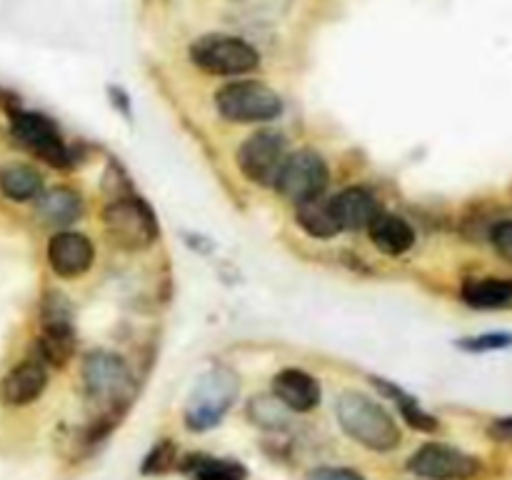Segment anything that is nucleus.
Here are the masks:
<instances>
[{
    "mask_svg": "<svg viewBox=\"0 0 512 480\" xmlns=\"http://www.w3.org/2000/svg\"><path fill=\"white\" fill-rule=\"evenodd\" d=\"M83 385L90 403L100 410V418L88 435V443H98V438L108 435L110 428L120 423V415L133 398V378L123 358L108 350H95L83 363Z\"/></svg>",
    "mask_w": 512,
    "mask_h": 480,
    "instance_id": "nucleus-1",
    "label": "nucleus"
},
{
    "mask_svg": "<svg viewBox=\"0 0 512 480\" xmlns=\"http://www.w3.org/2000/svg\"><path fill=\"white\" fill-rule=\"evenodd\" d=\"M335 413H338L340 428L355 443H360L368 450L388 453V450L398 448L400 440H403L393 415L383 405L375 403L373 398H368L363 393L348 390V393L340 395L338 405H335Z\"/></svg>",
    "mask_w": 512,
    "mask_h": 480,
    "instance_id": "nucleus-2",
    "label": "nucleus"
},
{
    "mask_svg": "<svg viewBox=\"0 0 512 480\" xmlns=\"http://www.w3.org/2000/svg\"><path fill=\"white\" fill-rule=\"evenodd\" d=\"M240 393V380L225 365H213L208 373L200 375L198 385L190 393L185 405V425L188 430L203 433L215 428L223 420V415L233 408L235 398Z\"/></svg>",
    "mask_w": 512,
    "mask_h": 480,
    "instance_id": "nucleus-3",
    "label": "nucleus"
},
{
    "mask_svg": "<svg viewBox=\"0 0 512 480\" xmlns=\"http://www.w3.org/2000/svg\"><path fill=\"white\" fill-rule=\"evenodd\" d=\"M110 243L123 250H145L158 240V218L138 195H115L103 210Z\"/></svg>",
    "mask_w": 512,
    "mask_h": 480,
    "instance_id": "nucleus-4",
    "label": "nucleus"
},
{
    "mask_svg": "<svg viewBox=\"0 0 512 480\" xmlns=\"http://www.w3.org/2000/svg\"><path fill=\"white\" fill-rule=\"evenodd\" d=\"M215 108L230 123H265L283 113V100L265 83L238 80L228 83L215 95Z\"/></svg>",
    "mask_w": 512,
    "mask_h": 480,
    "instance_id": "nucleus-5",
    "label": "nucleus"
},
{
    "mask_svg": "<svg viewBox=\"0 0 512 480\" xmlns=\"http://www.w3.org/2000/svg\"><path fill=\"white\" fill-rule=\"evenodd\" d=\"M190 60L210 75H245L260 65V53L243 38L210 33L190 45Z\"/></svg>",
    "mask_w": 512,
    "mask_h": 480,
    "instance_id": "nucleus-6",
    "label": "nucleus"
},
{
    "mask_svg": "<svg viewBox=\"0 0 512 480\" xmlns=\"http://www.w3.org/2000/svg\"><path fill=\"white\" fill-rule=\"evenodd\" d=\"M328 180L330 170L323 155L315 153V150L310 148H303L295 150L293 155H288L275 188H278L280 195L288 198L290 203L300 205L308 203V200L320 198L323 190L328 188Z\"/></svg>",
    "mask_w": 512,
    "mask_h": 480,
    "instance_id": "nucleus-7",
    "label": "nucleus"
},
{
    "mask_svg": "<svg viewBox=\"0 0 512 480\" xmlns=\"http://www.w3.org/2000/svg\"><path fill=\"white\" fill-rule=\"evenodd\" d=\"M10 130L25 150L38 155L48 165H55V168L70 165L68 145H65L63 135L55 128L53 120L45 118V115L33 113V110H15L10 115Z\"/></svg>",
    "mask_w": 512,
    "mask_h": 480,
    "instance_id": "nucleus-8",
    "label": "nucleus"
},
{
    "mask_svg": "<svg viewBox=\"0 0 512 480\" xmlns=\"http://www.w3.org/2000/svg\"><path fill=\"white\" fill-rule=\"evenodd\" d=\"M285 160H288L285 138L275 130H258L238 150V165L245 178L265 188L278 183Z\"/></svg>",
    "mask_w": 512,
    "mask_h": 480,
    "instance_id": "nucleus-9",
    "label": "nucleus"
},
{
    "mask_svg": "<svg viewBox=\"0 0 512 480\" xmlns=\"http://www.w3.org/2000/svg\"><path fill=\"white\" fill-rule=\"evenodd\" d=\"M410 473L430 480H470L478 475L480 460L445 443H428L408 460Z\"/></svg>",
    "mask_w": 512,
    "mask_h": 480,
    "instance_id": "nucleus-10",
    "label": "nucleus"
},
{
    "mask_svg": "<svg viewBox=\"0 0 512 480\" xmlns=\"http://www.w3.org/2000/svg\"><path fill=\"white\" fill-rule=\"evenodd\" d=\"M95 260V248L83 233L75 230H63L53 235L48 243V263L55 275L60 278H80L88 273Z\"/></svg>",
    "mask_w": 512,
    "mask_h": 480,
    "instance_id": "nucleus-11",
    "label": "nucleus"
},
{
    "mask_svg": "<svg viewBox=\"0 0 512 480\" xmlns=\"http://www.w3.org/2000/svg\"><path fill=\"white\" fill-rule=\"evenodd\" d=\"M273 398L290 413H310L320 405V383L300 368H285L273 378Z\"/></svg>",
    "mask_w": 512,
    "mask_h": 480,
    "instance_id": "nucleus-12",
    "label": "nucleus"
},
{
    "mask_svg": "<svg viewBox=\"0 0 512 480\" xmlns=\"http://www.w3.org/2000/svg\"><path fill=\"white\" fill-rule=\"evenodd\" d=\"M45 385H48V373L40 363L28 360V363H20L10 370L8 375L0 383V398L8 405H30L33 400H38L43 395Z\"/></svg>",
    "mask_w": 512,
    "mask_h": 480,
    "instance_id": "nucleus-13",
    "label": "nucleus"
},
{
    "mask_svg": "<svg viewBox=\"0 0 512 480\" xmlns=\"http://www.w3.org/2000/svg\"><path fill=\"white\" fill-rule=\"evenodd\" d=\"M330 203H333V213L338 218L340 230L370 228V223L380 215L378 200L365 188L343 190L335 198H330Z\"/></svg>",
    "mask_w": 512,
    "mask_h": 480,
    "instance_id": "nucleus-14",
    "label": "nucleus"
},
{
    "mask_svg": "<svg viewBox=\"0 0 512 480\" xmlns=\"http://www.w3.org/2000/svg\"><path fill=\"white\" fill-rule=\"evenodd\" d=\"M370 240L375 248L385 255H403L413 248L415 243V230L410 223L400 215L380 213L378 218L370 223Z\"/></svg>",
    "mask_w": 512,
    "mask_h": 480,
    "instance_id": "nucleus-15",
    "label": "nucleus"
},
{
    "mask_svg": "<svg viewBox=\"0 0 512 480\" xmlns=\"http://www.w3.org/2000/svg\"><path fill=\"white\" fill-rule=\"evenodd\" d=\"M83 215V198L70 188H53L38 198V218L48 225H65L75 223Z\"/></svg>",
    "mask_w": 512,
    "mask_h": 480,
    "instance_id": "nucleus-16",
    "label": "nucleus"
},
{
    "mask_svg": "<svg viewBox=\"0 0 512 480\" xmlns=\"http://www.w3.org/2000/svg\"><path fill=\"white\" fill-rule=\"evenodd\" d=\"M190 480H245L248 470L233 458H215V455L195 453L188 455L180 465Z\"/></svg>",
    "mask_w": 512,
    "mask_h": 480,
    "instance_id": "nucleus-17",
    "label": "nucleus"
},
{
    "mask_svg": "<svg viewBox=\"0 0 512 480\" xmlns=\"http://www.w3.org/2000/svg\"><path fill=\"white\" fill-rule=\"evenodd\" d=\"M463 300L470 308L500 310L512 305V283L500 278H473L465 280Z\"/></svg>",
    "mask_w": 512,
    "mask_h": 480,
    "instance_id": "nucleus-18",
    "label": "nucleus"
},
{
    "mask_svg": "<svg viewBox=\"0 0 512 480\" xmlns=\"http://www.w3.org/2000/svg\"><path fill=\"white\" fill-rule=\"evenodd\" d=\"M38 348L45 363L55 365V368H63L75 353L73 320H63V323H43V333H40Z\"/></svg>",
    "mask_w": 512,
    "mask_h": 480,
    "instance_id": "nucleus-19",
    "label": "nucleus"
},
{
    "mask_svg": "<svg viewBox=\"0 0 512 480\" xmlns=\"http://www.w3.org/2000/svg\"><path fill=\"white\" fill-rule=\"evenodd\" d=\"M0 190H3L5 198L15 200V203H25V200L40 198V190H43V175H40L33 165H25V163L5 165V168L0 170Z\"/></svg>",
    "mask_w": 512,
    "mask_h": 480,
    "instance_id": "nucleus-20",
    "label": "nucleus"
},
{
    "mask_svg": "<svg viewBox=\"0 0 512 480\" xmlns=\"http://www.w3.org/2000/svg\"><path fill=\"white\" fill-rule=\"evenodd\" d=\"M295 215H298V225L310 235V238L330 240L340 233L338 218H335L333 203H330V200L315 198L308 200V203H300Z\"/></svg>",
    "mask_w": 512,
    "mask_h": 480,
    "instance_id": "nucleus-21",
    "label": "nucleus"
},
{
    "mask_svg": "<svg viewBox=\"0 0 512 480\" xmlns=\"http://www.w3.org/2000/svg\"><path fill=\"white\" fill-rule=\"evenodd\" d=\"M373 383L378 385L385 395H390V398L395 400V405L400 408V415H403L405 423H408L410 428L423 430V433H433V430H438V418L430 413H425L413 395H408L403 388H398V385L388 383V380H383V378H373Z\"/></svg>",
    "mask_w": 512,
    "mask_h": 480,
    "instance_id": "nucleus-22",
    "label": "nucleus"
},
{
    "mask_svg": "<svg viewBox=\"0 0 512 480\" xmlns=\"http://www.w3.org/2000/svg\"><path fill=\"white\" fill-rule=\"evenodd\" d=\"M248 413H250V418H253V423H258L260 428L275 430V428H283V425H288L290 410L285 408L278 398H265V395H260V398L250 400Z\"/></svg>",
    "mask_w": 512,
    "mask_h": 480,
    "instance_id": "nucleus-23",
    "label": "nucleus"
},
{
    "mask_svg": "<svg viewBox=\"0 0 512 480\" xmlns=\"http://www.w3.org/2000/svg\"><path fill=\"white\" fill-rule=\"evenodd\" d=\"M173 465H175V445L165 438V440H160V443L148 453V458H145V463H143V473L145 475H163V473H168Z\"/></svg>",
    "mask_w": 512,
    "mask_h": 480,
    "instance_id": "nucleus-24",
    "label": "nucleus"
},
{
    "mask_svg": "<svg viewBox=\"0 0 512 480\" xmlns=\"http://www.w3.org/2000/svg\"><path fill=\"white\" fill-rule=\"evenodd\" d=\"M512 345V335L505 333H485L478 335V338H465L460 343V348L470 350V353H485V350H500Z\"/></svg>",
    "mask_w": 512,
    "mask_h": 480,
    "instance_id": "nucleus-25",
    "label": "nucleus"
},
{
    "mask_svg": "<svg viewBox=\"0 0 512 480\" xmlns=\"http://www.w3.org/2000/svg\"><path fill=\"white\" fill-rule=\"evenodd\" d=\"M305 480H365L358 470L350 468H315Z\"/></svg>",
    "mask_w": 512,
    "mask_h": 480,
    "instance_id": "nucleus-26",
    "label": "nucleus"
},
{
    "mask_svg": "<svg viewBox=\"0 0 512 480\" xmlns=\"http://www.w3.org/2000/svg\"><path fill=\"white\" fill-rule=\"evenodd\" d=\"M493 245L503 258L512 260V220H508V223H500L498 228L493 230Z\"/></svg>",
    "mask_w": 512,
    "mask_h": 480,
    "instance_id": "nucleus-27",
    "label": "nucleus"
},
{
    "mask_svg": "<svg viewBox=\"0 0 512 480\" xmlns=\"http://www.w3.org/2000/svg\"><path fill=\"white\" fill-rule=\"evenodd\" d=\"M488 435L498 443H512V418H498L490 423Z\"/></svg>",
    "mask_w": 512,
    "mask_h": 480,
    "instance_id": "nucleus-28",
    "label": "nucleus"
}]
</instances>
